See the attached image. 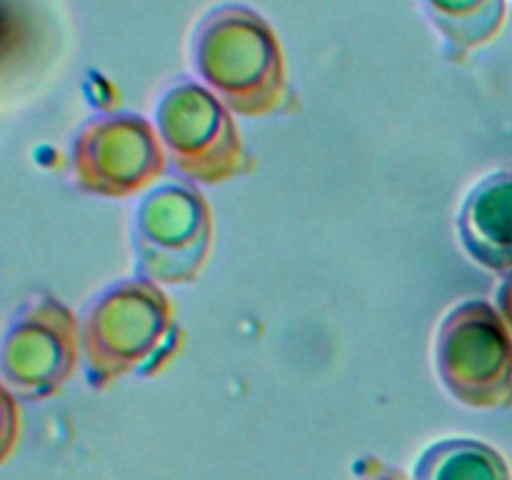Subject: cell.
I'll list each match as a JSON object with an SVG mask.
<instances>
[{"instance_id": "7c38bea8", "label": "cell", "mask_w": 512, "mask_h": 480, "mask_svg": "<svg viewBox=\"0 0 512 480\" xmlns=\"http://www.w3.org/2000/svg\"><path fill=\"white\" fill-rule=\"evenodd\" d=\"M368 480H408V478H405V475L400 473V470H393V468H383V465H380V468H378V473H375L373 478H368Z\"/></svg>"}, {"instance_id": "277c9868", "label": "cell", "mask_w": 512, "mask_h": 480, "mask_svg": "<svg viewBox=\"0 0 512 480\" xmlns=\"http://www.w3.org/2000/svg\"><path fill=\"white\" fill-rule=\"evenodd\" d=\"M213 240L203 193L188 180H165L135 208L133 253L140 278L158 285L193 283Z\"/></svg>"}, {"instance_id": "8fae6325", "label": "cell", "mask_w": 512, "mask_h": 480, "mask_svg": "<svg viewBox=\"0 0 512 480\" xmlns=\"http://www.w3.org/2000/svg\"><path fill=\"white\" fill-rule=\"evenodd\" d=\"M495 300H498V310L503 315V320L508 323V328L512 330V270L505 273L503 283H500L498 293H495Z\"/></svg>"}, {"instance_id": "ba28073f", "label": "cell", "mask_w": 512, "mask_h": 480, "mask_svg": "<svg viewBox=\"0 0 512 480\" xmlns=\"http://www.w3.org/2000/svg\"><path fill=\"white\" fill-rule=\"evenodd\" d=\"M458 233L475 263L493 273L512 270V170L473 185L458 215Z\"/></svg>"}, {"instance_id": "30bf717a", "label": "cell", "mask_w": 512, "mask_h": 480, "mask_svg": "<svg viewBox=\"0 0 512 480\" xmlns=\"http://www.w3.org/2000/svg\"><path fill=\"white\" fill-rule=\"evenodd\" d=\"M435 23L460 48L485 43L503 15L498 0H428Z\"/></svg>"}, {"instance_id": "9c48e42d", "label": "cell", "mask_w": 512, "mask_h": 480, "mask_svg": "<svg viewBox=\"0 0 512 480\" xmlns=\"http://www.w3.org/2000/svg\"><path fill=\"white\" fill-rule=\"evenodd\" d=\"M413 480H512L503 455L473 438H448L418 458Z\"/></svg>"}, {"instance_id": "3957f363", "label": "cell", "mask_w": 512, "mask_h": 480, "mask_svg": "<svg viewBox=\"0 0 512 480\" xmlns=\"http://www.w3.org/2000/svg\"><path fill=\"white\" fill-rule=\"evenodd\" d=\"M435 368L458 403L510 408L512 338L503 315L485 300L455 305L438 328Z\"/></svg>"}, {"instance_id": "52a82bcc", "label": "cell", "mask_w": 512, "mask_h": 480, "mask_svg": "<svg viewBox=\"0 0 512 480\" xmlns=\"http://www.w3.org/2000/svg\"><path fill=\"white\" fill-rule=\"evenodd\" d=\"M70 160L75 185L103 198H128L168 170L163 140L135 113L90 118L75 135Z\"/></svg>"}, {"instance_id": "5b68a950", "label": "cell", "mask_w": 512, "mask_h": 480, "mask_svg": "<svg viewBox=\"0 0 512 480\" xmlns=\"http://www.w3.org/2000/svg\"><path fill=\"white\" fill-rule=\"evenodd\" d=\"M155 120L170 168L188 183H228L253 168L228 110L200 85L170 88L155 110Z\"/></svg>"}, {"instance_id": "7a4b0ae2", "label": "cell", "mask_w": 512, "mask_h": 480, "mask_svg": "<svg viewBox=\"0 0 512 480\" xmlns=\"http://www.w3.org/2000/svg\"><path fill=\"white\" fill-rule=\"evenodd\" d=\"M200 78L240 115H268L285 105L278 43L263 18L243 8L215 10L195 38Z\"/></svg>"}, {"instance_id": "6da1fadb", "label": "cell", "mask_w": 512, "mask_h": 480, "mask_svg": "<svg viewBox=\"0 0 512 480\" xmlns=\"http://www.w3.org/2000/svg\"><path fill=\"white\" fill-rule=\"evenodd\" d=\"M173 305L148 278L118 280L88 305L80 323L83 370L93 390L123 375H153L178 345Z\"/></svg>"}, {"instance_id": "8992f818", "label": "cell", "mask_w": 512, "mask_h": 480, "mask_svg": "<svg viewBox=\"0 0 512 480\" xmlns=\"http://www.w3.org/2000/svg\"><path fill=\"white\" fill-rule=\"evenodd\" d=\"M80 355V328L68 305L33 295L10 320L0 350L5 393L38 403L65 388Z\"/></svg>"}]
</instances>
